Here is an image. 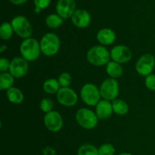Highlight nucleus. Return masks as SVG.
<instances>
[{
  "label": "nucleus",
  "mask_w": 155,
  "mask_h": 155,
  "mask_svg": "<svg viewBox=\"0 0 155 155\" xmlns=\"http://www.w3.org/2000/svg\"><path fill=\"white\" fill-rule=\"evenodd\" d=\"M86 58L91 64L101 67L110 61V52L104 45H95L87 51Z\"/></svg>",
  "instance_id": "1"
},
{
  "label": "nucleus",
  "mask_w": 155,
  "mask_h": 155,
  "mask_svg": "<svg viewBox=\"0 0 155 155\" xmlns=\"http://www.w3.org/2000/svg\"><path fill=\"white\" fill-rule=\"evenodd\" d=\"M20 52L27 61H34L37 60L41 53L40 43L34 38L24 39L20 45Z\"/></svg>",
  "instance_id": "2"
},
{
  "label": "nucleus",
  "mask_w": 155,
  "mask_h": 155,
  "mask_svg": "<svg viewBox=\"0 0 155 155\" xmlns=\"http://www.w3.org/2000/svg\"><path fill=\"white\" fill-rule=\"evenodd\" d=\"M41 52L45 56L51 57L57 54L61 48V40L58 36L54 33H47L41 39Z\"/></svg>",
  "instance_id": "3"
},
{
  "label": "nucleus",
  "mask_w": 155,
  "mask_h": 155,
  "mask_svg": "<svg viewBox=\"0 0 155 155\" xmlns=\"http://www.w3.org/2000/svg\"><path fill=\"white\" fill-rule=\"evenodd\" d=\"M77 124L83 129L92 130L97 126L98 123V118L96 114L89 108L79 109L75 115Z\"/></svg>",
  "instance_id": "4"
},
{
  "label": "nucleus",
  "mask_w": 155,
  "mask_h": 155,
  "mask_svg": "<svg viewBox=\"0 0 155 155\" xmlns=\"http://www.w3.org/2000/svg\"><path fill=\"white\" fill-rule=\"evenodd\" d=\"M14 32L19 37L26 39L31 37L33 34V28L30 21L27 18L22 15L15 17L11 21Z\"/></svg>",
  "instance_id": "5"
},
{
  "label": "nucleus",
  "mask_w": 155,
  "mask_h": 155,
  "mask_svg": "<svg viewBox=\"0 0 155 155\" xmlns=\"http://www.w3.org/2000/svg\"><path fill=\"white\" fill-rule=\"evenodd\" d=\"M80 97L86 104L95 106L101 100L100 89L93 83H86L80 90Z\"/></svg>",
  "instance_id": "6"
},
{
  "label": "nucleus",
  "mask_w": 155,
  "mask_h": 155,
  "mask_svg": "<svg viewBox=\"0 0 155 155\" xmlns=\"http://www.w3.org/2000/svg\"><path fill=\"white\" fill-rule=\"evenodd\" d=\"M103 99L113 101L117 99L120 93L119 83L116 79L107 78L104 80L99 88Z\"/></svg>",
  "instance_id": "7"
},
{
  "label": "nucleus",
  "mask_w": 155,
  "mask_h": 155,
  "mask_svg": "<svg viewBox=\"0 0 155 155\" xmlns=\"http://www.w3.org/2000/svg\"><path fill=\"white\" fill-rule=\"evenodd\" d=\"M155 67V58L151 54H145L141 56L136 64V72L141 76L147 77L152 74Z\"/></svg>",
  "instance_id": "8"
},
{
  "label": "nucleus",
  "mask_w": 155,
  "mask_h": 155,
  "mask_svg": "<svg viewBox=\"0 0 155 155\" xmlns=\"http://www.w3.org/2000/svg\"><path fill=\"white\" fill-rule=\"evenodd\" d=\"M43 121L47 130L52 133H57L61 130L64 124L61 115L56 110H52L45 114Z\"/></svg>",
  "instance_id": "9"
},
{
  "label": "nucleus",
  "mask_w": 155,
  "mask_h": 155,
  "mask_svg": "<svg viewBox=\"0 0 155 155\" xmlns=\"http://www.w3.org/2000/svg\"><path fill=\"white\" fill-rule=\"evenodd\" d=\"M57 100L61 105L65 107H72L77 104L78 101V95L71 88H61L57 93Z\"/></svg>",
  "instance_id": "10"
},
{
  "label": "nucleus",
  "mask_w": 155,
  "mask_h": 155,
  "mask_svg": "<svg viewBox=\"0 0 155 155\" xmlns=\"http://www.w3.org/2000/svg\"><path fill=\"white\" fill-rule=\"evenodd\" d=\"M110 58L119 64H125L130 61L133 57L131 49L127 45H118L110 50Z\"/></svg>",
  "instance_id": "11"
},
{
  "label": "nucleus",
  "mask_w": 155,
  "mask_h": 155,
  "mask_svg": "<svg viewBox=\"0 0 155 155\" xmlns=\"http://www.w3.org/2000/svg\"><path fill=\"white\" fill-rule=\"evenodd\" d=\"M28 61L22 57H16L11 61L9 73L15 78H22L28 72Z\"/></svg>",
  "instance_id": "12"
},
{
  "label": "nucleus",
  "mask_w": 155,
  "mask_h": 155,
  "mask_svg": "<svg viewBox=\"0 0 155 155\" xmlns=\"http://www.w3.org/2000/svg\"><path fill=\"white\" fill-rule=\"evenodd\" d=\"M76 8L74 0H58L56 5V12L63 19L71 18Z\"/></svg>",
  "instance_id": "13"
},
{
  "label": "nucleus",
  "mask_w": 155,
  "mask_h": 155,
  "mask_svg": "<svg viewBox=\"0 0 155 155\" xmlns=\"http://www.w3.org/2000/svg\"><path fill=\"white\" fill-rule=\"evenodd\" d=\"M73 24L79 28H85L91 23V15L84 9H77L71 17Z\"/></svg>",
  "instance_id": "14"
},
{
  "label": "nucleus",
  "mask_w": 155,
  "mask_h": 155,
  "mask_svg": "<svg viewBox=\"0 0 155 155\" xmlns=\"http://www.w3.org/2000/svg\"><path fill=\"white\" fill-rule=\"evenodd\" d=\"M112 102L107 100H101L95 105V114L98 119L106 120L111 116L113 113Z\"/></svg>",
  "instance_id": "15"
},
{
  "label": "nucleus",
  "mask_w": 155,
  "mask_h": 155,
  "mask_svg": "<svg viewBox=\"0 0 155 155\" xmlns=\"http://www.w3.org/2000/svg\"><path fill=\"white\" fill-rule=\"evenodd\" d=\"M96 39L101 45H109L116 40V33L110 28H102L97 33Z\"/></svg>",
  "instance_id": "16"
},
{
  "label": "nucleus",
  "mask_w": 155,
  "mask_h": 155,
  "mask_svg": "<svg viewBox=\"0 0 155 155\" xmlns=\"http://www.w3.org/2000/svg\"><path fill=\"white\" fill-rule=\"evenodd\" d=\"M106 72L110 78L117 79L122 76L124 69L120 64L110 61L106 65Z\"/></svg>",
  "instance_id": "17"
},
{
  "label": "nucleus",
  "mask_w": 155,
  "mask_h": 155,
  "mask_svg": "<svg viewBox=\"0 0 155 155\" xmlns=\"http://www.w3.org/2000/svg\"><path fill=\"white\" fill-rule=\"evenodd\" d=\"M7 98L12 104H20L24 101V95L19 89L16 87H12L6 91Z\"/></svg>",
  "instance_id": "18"
},
{
  "label": "nucleus",
  "mask_w": 155,
  "mask_h": 155,
  "mask_svg": "<svg viewBox=\"0 0 155 155\" xmlns=\"http://www.w3.org/2000/svg\"><path fill=\"white\" fill-rule=\"evenodd\" d=\"M112 107H113V111L119 116H124L129 111V105L125 101L122 99L117 98L114 100L112 101Z\"/></svg>",
  "instance_id": "19"
},
{
  "label": "nucleus",
  "mask_w": 155,
  "mask_h": 155,
  "mask_svg": "<svg viewBox=\"0 0 155 155\" xmlns=\"http://www.w3.org/2000/svg\"><path fill=\"white\" fill-rule=\"evenodd\" d=\"M15 77L9 72H3L0 74V89L2 91L8 90L13 87Z\"/></svg>",
  "instance_id": "20"
},
{
  "label": "nucleus",
  "mask_w": 155,
  "mask_h": 155,
  "mask_svg": "<svg viewBox=\"0 0 155 155\" xmlns=\"http://www.w3.org/2000/svg\"><path fill=\"white\" fill-rule=\"evenodd\" d=\"M42 88L43 90L45 91L46 93L48 94H54L58 93L61 87L60 84L58 83V80H55V79H48L44 82L43 85H42Z\"/></svg>",
  "instance_id": "21"
},
{
  "label": "nucleus",
  "mask_w": 155,
  "mask_h": 155,
  "mask_svg": "<svg viewBox=\"0 0 155 155\" xmlns=\"http://www.w3.org/2000/svg\"><path fill=\"white\" fill-rule=\"evenodd\" d=\"M64 22V19L58 14H51L47 16L45 19V24L47 27L51 29H55L62 25Z\"/></svg>",
  "instance_id": "22"
},
{
  "label": "nucleus",
  "mask_w": 155,
  "mask_h": 155,
  "mask_svg": "<svg viewBox=\"0 0 155 155\" xmlns=\"http://www.w3.org/2000/svg\"><path fill=\"white\" fill-rule=\"evenodd\" d=\"M14 30L11 23L5 22L0 27V37L3 40H8L13 36Z\"/></svg>",
  "instance_id": "23"
},
{
  "label": "nucleus",
  "mask_w": 155,
  "mask_h": 155,
  "mask_svg": "<svg viewBox=\"0 0 155 155\" xmlns=\"http://www.w3.org/2000/svg\"><path fill=\"white\" fill-rule=\"evenodd\" d=\"M77 155H99L98 149L93 145L85 144L77 151Z\"/></svg>",
  "instance_id": "24"
},
{
  "label": "nucleus",
  "mask_w": 155,
  "mask_h": 155,
  "mask_svg": "<svg viewBox=\"0 0 155 155\" xmlns=\"http://www.w3.org/2000/svg\"><path fill=\"white\" fill-rule=\"evenodd\" d=\"M58 80L61 88L69 87L72 83V77L69 73L63 72L59 75Z\"/></svg>",
  "instance_id": "25"
},
{
  "label": "nucleus",
  "mask_w": 155,
  "mask_h": 155,
  "mask_svg": "<svg viewBox=\"0 0 155 155\" xmlns=\"http://www.w3.org/2000/svg\"><path fill=\"white\" fill-rule=\"evenodd\" d=\"M39 107L42 111L44 113L47 114L48 112H51L53 110V107H54V102L50 98H43L42 101H40L39 104Z\"/></svg>",
  "instance_id": "26"
},
{
  "label": "nucleus",
  "mask_w": 155,
  "mask_h": 155,
  "mask_svg": "<svg viewBox=\"0 0 155 155\" xmlns=\"http://www.w3.org/2000/svg\"><path fill=\"white\" fill-rule=\"evenodd\" d=\"M98 149L99 155H114L115 153V148L110 143L103 144Z\"/></svg>",
  "instance_id": "27"
},
{
  "label": "nucleus",
  "mask_w": 155,
  "mask_h": 155,
  "mask_svg": "<svg viewBox=\"0 0 155 155\" xmlns=\"http://www.w3.org/2000/svg\"><path fill=\"white\" fill-rule=\"evenodd\" d=\"M145 84L147 89L151 91H155V74H150L145 77Z\"/></svg>",
  "instance_id": "28"
},
{
  "label": "nucleus",
  "mask_w": 155,
  "mask_h": 155,
  "mask_svg": "<svg viewBox=\"0 0 155 155\" xmlns=\"http://www.w3.org/2000/svg\"><path fill=\"white\" fill-rule=\"evenodd\" d=\"M10 64L11 61H9L8 59L6 58H0V71L2 73L7 72L8 71H9Z\"/></svg>",
  "instance_id": "29"
},
{
  "label": "nucleus",
  "mask_w": 155,
  "mask_h": 155,
  "mask_svg": "<svg viewBox=\"0 0 155 155\" xmlns=\"http://www.w3.org/2000/svg\"><path fill=\"white\" fill-rule=\"evenodd\" d=\"M51 0H34L35 7H38L41 9H44L49 5Z\"/></svg>",
  "instance_id": "30"
},
{
  "label": "nucleus",
  "mask_w": 155,
  "mask_h": 155,
  "mask_svg": "<svg viewBox=\"0 0 155 155\" xmlns=\"http://www.w3.org/2000/svg\"><path fill=\"white\" fill-rule=\"evenodd\" d=\"M11 2H12L13 4L17 5H19L24 4V2L27 1V0H10Z\"/></svg>",
  "instance_id": "31"
},
{
  "label": "nucleus",
  "mask_w": 155,
  "mask_h": 155,
  "mask_svg": "<svg viewBox=\"0 0 155 155\" xmlns=\"http://www.w3.org/2000/svg\"><path fill=\"white\" fill-rule=\"evenodd\" d=\"M43 152H48V155H54V151L51 148H45V149H44Z\"/></svg>",
  "instance_id": "32"
},
{
  "label": "nucleus",
  "mask_w": 155,
  "mask_h": 155,
  "mask_svg": "<svg viewBox=\"0 0 155 155\" xmlns=\"http://www.w3.org/2000/svg\"><path fill=\"white\" fill-rule=\"evenodd\" d=\"M7 49V45H2L1 47H0V52L2 53L4 52V51Z\"/></svg>",
  "instance_id": "33"
},
{
  "label": "nucleus",
  "mask_w": 155,
  "mask_h": 155,
  "mask_svg": "<svg viewBox=\"0 0 155 155\" xmlns=\"http://www.w3.org/2000/svg\"><path fill=\"white\" fill-rule=\"evenodd\" d=\"M41 10H42V9L39 8H38V7H35V10H34V12H35V13L39 14V13H40Z\"/></svg>",
  "instance_id": "34"
},
{
  "label": "nucleus",
  "mask_w": 155,
  "mask_h": 155,
  "mask_svg": "<svg viewBox=\"0 0 155 155\" xmlns=\"http://www.w3.org/2000/svg\"><path fill=\"white\" fill-rule=\"evenodd\" d=\"M119 155H133L132 154H130V153H127V152H124V153H122V154H119Z\"/></svg>",
  "instance_id": "35"
}]
</instances>
